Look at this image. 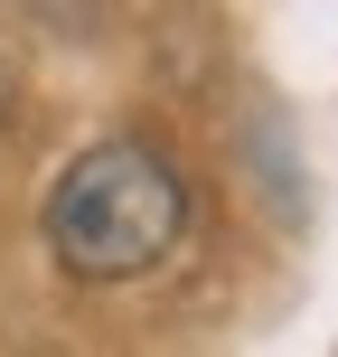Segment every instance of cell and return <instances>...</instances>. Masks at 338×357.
<instances>
[{
  "mask_svg": "<svg viewBox=\"0 0 338 357\" xmlns=\"http://www.w3.org/2000/svg\"><path fill=\"white\" fill-rule=\"evenodd\" d=\"M188 188L151 142H85L47 188V245L75 282H132L178 245Z\"/></svg>",
  "mask_w": 338,
  "mask_h": 357,
  "instance_id": "6da1fadb",
  "label": "cell"
},
{
  "mask_svg": "<svg viewBox=\"0 0 338 357\" xmlns=\"http://www.w3.org/2000/svg\"><path fill=\"white\" fill-rule=\"evenodd\" d=\"M0 113H10V75H0Z\"/></svg>",
  "mask_w": 338,
  "mask_h": 357,
  "instance_id": "7a4b0ae2",
  "label": "cell"
}]
</instances>
